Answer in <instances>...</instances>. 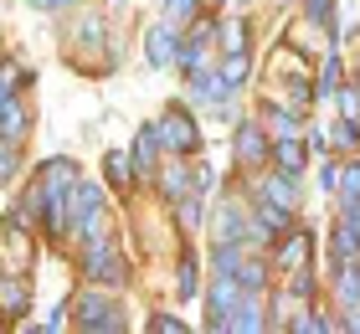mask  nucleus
<instances>
[{"label": "nucleus", "mask_w": 360, "mask_h": 334, "mask_svg": "<svg viewBox=\"0 0 360 334\" xmlns=\"http://www.w3.org/2000/svg\"><path fill=\"white\" fill-rule=\"evenodd\" d=\"M330 144L335 149H355L360 144V119H355V113H340V119L330 124Z\"/></svg>", "instance_id": "393cba45"}, {"label": "nucleus", "mask_w": 360, "mask_h": 334, "mask_svg": "<svg viewBox=\"0 0 360 334\" xmlns=\"http://www.w3.org/2000/svg\"><path fill=\"white\" fill-rule=\"evenodd\" d=\"M195 293H201V267H195V252H180V262H175V298L191 304Z\"/></svg>", "instance_id": "aec40b11"}, {"label": "nucleus", "mask_w": 360, "mask_h": 334, "mask_svg": "<svg viewBox=\"0 0 360 334\" xmlns=\"http://www.w3.org/2000/svg\"><path fill=\"white\" fill-rule=\"evenodd\" d=\"M237 298H242V288H237V278L232 273H217L211 278V288H206V329H232V309H237Z\"/></svg>", "instance_id": "0eeeda50"}, {"label": "nucleus", "mask_w": 360, "mask_h": 334, "mask_svg": "<svg viewBox=\"0 0 360 334\" xmlns=\"http://www.w3.org/2000/svg\"><path fill=\"white\" fill-rule=\"evenodd\" d=\"M144 329H155V334H180V329H191V324L180 319V314H155V319L144 324Z\"/></svg>", "instance_id": "473e14b6"}, {"label": "nucleus", "mask_w": 360, "mask_h": 334, "mask_svg": "<svg viewBox=\"0 0 360 334\" xmlns=\"http://www.w3.org/2000/svg\"><path fill=\"white\" fill-rule=\"evenodd\" d=\"M340 200H360V160H345L340 165Z\"/></svg>", "instance_id": "c756f323"}, {"label": "nucleus", "mask_w": 360, "mask_h": 334, "mask_svg": "<svg viewBox=\"0 0 360 334\" xmlns=\"http://www.w3.org/2000/svg\"><path fill=\"white\" fill-rule=\"evenodd\" d=\"M309 242H314V237H309V231L288 226L283 237L273 242V267H283V273H293V267H299V262H309Z\"/></svg>", "instance_id": "f8f14e48"}, {"label": "nucleus", "mask_w": 360, "mask_h": 334, "mask_svg": "<svg viewBox=\"0 0 360 334\" xmlns=\"http://www.w3.org/2000/svg\"><path fill=\"white\" fill-rule=\"evenodd\" d=\"M268 134L273 139H304L309 124H304V108H293V103H268Z\"/></svg>", "instance_id": "4468645a"}, {"label": "nucleus", "mask_w": 360, "mask_h": 334, "mask_svg": "<svg viewBox=\"0 0 360 334\" xmlns=\"http://www.w3.org/2000/svg\"><path fill=\"white\" fill-rule=\"evenodd\" d=\"M37 180H41V231L52 242H68L72 237V191L83 175H77L72 160H46Z\"/></svg>", "instance_id": "f257e3e1"}, {"label": "nucleus", "mask_w": 360, "mask_h": 334, "mask_svg": "<svg viewBox=\"0 0 360 334\" xmlns=\"http://www.w3.org/2000/svg\"><path fill=\"white\" fill-rule=\"evenodd\" d=\"M304 21L309 26H324V31H330V37H335V0H304Z\"/></svg>", "instance_id": "a878e982"}, {"label": "nucleus", "mask_w": 360, "mask_h": 334, "mask_svg": "<svg viewBox=\"0 0 360 334\" xmlns=\"http://www.w3.org/2000/svg\"><path fill=\"white\" fill-rule=\"evenodd\" d=\"M330 278H335V298H340V309H360V257L330 267Z\"/></svg>", "instance_id": "dca6fc26"}, {"label": "nucleus", "mask_w": 360, "mask_h": 334, "mask_svg": "<svg viewBox=\"0 0 360 334\" xmlns=\"http://www.w3.org/2000/svg\"><path fill=\"white\" fill-rule=\"evenodd\" d=\"M314 82H309V72H293V82H288V98H283V103H293V108H309V103H314Z\"/></svg>", "instance_id": "c85d7f7f"}, {"label": "nucleus", "mask_w": 360, "mask_h": 334, "mask_svg": "<svg viewBox=\"0 0 360 334\" xmlns=\"http://www.w3.org/2000/svg\"><path fill=\"white\" fill-rule=\"evenodd\" d=\"M309 149H314V155L324 160V155H330V134H319V129H314V134H309Z\"/></svg>", "instance_id": "c9c22d12"}, {"label": "nucleus", "mask_w": 360, "mask_h": 334, "mask_svg": "<svg viewBox=\"0 0 360 334\" xmlns=\"http://www.w3.org/2000/svg\"><path fill=\"white\" fill-rule=\"evenodd\" d=\"M288 329H299V334H335L340 329V319H335V314H324V309H299V319H293Z\"/></svg>", "instance_id": "4be33fe9"}, {"label": "nucleus", "mask_w": 360, "mask_h": 334, "mask_svg": "<svg viewBox=\"0 0 360 334\" xmlns=\"http://www.w3.org/2000/svg\"><path fill=\"white\" fill-rule=\"evenodd\" d=\"M160 160H165V144H160L155 124H144V129L134 134V144H129V165H134V180H139V186H150V180H155Z\"/></svg>", "instance_id": "1a4fd4ad"}, {"label": "nucleus", "mask_w": 360, "mask_h": 334, "mask_svg": "<svg viewBox=\"0 0 360 334\" xmlns=\"http://www.w3.org/2000/svg\"><path fill=\"white\" fill-rule=\"evenodd\" d=\"M360 257V226H350V221H335V231H330V267H340V262H355Z\"/></svg>", "instance_id": "a211bd4d"}, {"label": "nucleus", "mask_w": 360, "mask_h": 334, "mask_svg": "<svg viewBox=\"0 0 360 334\" xmlns=\"http://www.w3.org/2000/svg\"><path fill=\"white\" fill-rule=\"evenodd\" d=\"M103 170H108V180H113L119 191L139 186V180H134V165H129V155H103Z\"/></svg>", "instance_id": "bb28decb"}, {"label": "nucleus", "mask_w": 360, "mask_h": 334, "mask_svg": "<svg viewBox=\"0 0 360 334\" xmlns=\"http://www.w3.org/2000/svg\"><path fill=\"white\" fill-rule=\"evenodd\" d=\"M15 165H21V144L0 139V180H11V175H15Z\"/></svg>", "instance_id": "2f4dec72"}, {"label": "nucleus", "mask_w": 360, "mask_h": 334, "mask_svg": "<svg viewBox=\"0 0 360 334\" xmlns=\"http://www.w3.org/2000/svg\"><path fill=\"white\" fill-rule=\"evenodd\" d=\"M72 324L77 329H103V334H119V329H129V319H124V304L113 293H103L93 283V288H77V298H72Z\"/></svg>", "instance_id": "f03ea898"}, {"label": "nucleus", "mask_w": 360, "mask_h": 334, "mask_svg": "<svg viewBox=\"0 0 360 334\" xmlns=\"http://www.w3.org/2000/svg\"><path fill=\"white\" fill-rule=\"evenodd\" d=\"M26 82H31V72H26V67L0 62V103H6V98H15V88H26Z\"/></svg>", "instance_id": "cd10ccee"}, {"label": "nucleus", "mask_w": 360, "mask_h": 334, "mask_svg": "<svg viewBox=\"0 0 360 334\" xmlns=\"http://www.w3.org/2000/svg\"><path fill=\"white\" fill-rule=\"evenodd\" d=\"M26 6H31V11H72L77 0H26Z\"/></svg>", "instance_id": "72a5a7b5"}, {"label": "nucleus", "mask_w": 360, "mask_h": 334, "mask_svg": "<svg viewBox=\"0 0 360 334\" xmlns=\"http://www.w3.org/2000/svg\"><path fill=\"white\" fill-rule=\"evenodd\" d=\"M155 134L165 144V155H195L201 149V124H195L191 108H165L155 119Z\"/></svg>", "instance_id": "20e7f679"}, {"label": "nucleus", "mask_w": 360, "mask_h": 334, "mask_svg": "<svg viewBox=\"0 0 360 334\" xmlns=\"http://www.w3.org/2000/svg\"><path fill=\"white\" fill-rule=\"evenodd\" d=\"M201 11H206V0H165V6H160V21H170V26H191Z\"/></svg>", "instance_id": "b1692460"}, {"label": "nucleus", "mask_w": 360, "mask_h": 334, "mask_svg": "<svg viewBox=\"0 0 360 334\" xmlns=\"http://www.w3.org/2000/svg\"><path fill=\"white\" fill-rule=\"evenodd\" d=\"M26 129H31V108L21 103V98H6V103H0V139L21 144Z\"/></svg>", "instance_id": "f3484780"}, {"label": "nucleus", "mask_w": 360, "mask_h": 334, "mask_svg": "<svg viewBox=\"0 0 360 334\" xmlns=\"http://www.w3.org/2000/svg\"><path fill=\"white\" fill-rule=\"evenodd\" d=\"M175 52H180V26L170 21H155L150 26V37H144V57H150V67H175Z\"/></svg>", "instance_id": "9b49d317"}, {"label": "nucleus", "mask_w": 360, "mask_h": 334, "mask_svg": "<svg viewBox=\"0 0 360 334\" xmlns=\"http://www.w3.org/2000/svg\"><path fill=\"white\" fill-rule=\"evenodd\" d=\"M232 329H237V334L268 329V293H242L237 309H232Z\"/></svg>", "instance_id": "ddd939ff"}, {"label": "nucleus", "mask_w": 360, "mask_h": 334, "mask_svg": "<svg viewBox=\"0 0 360 334\" xmlns=\"http://www.w3.org/2000/svg\"><path fill=\"white\" fill-rule=\"evenodd\" d=\"M268 160H273V170H283V175H299V180H304L309 149H304V139H273V149H268Z\"/></svg>", "instance_id": "2eb2a0df"}, {"label": "nucleus", "mask_w": 360, "mask_h": 334, "mask_svg": "<svg viewBox=\"0 0 360 334\" xmlns=\"http://www.w3.org/2000/svg\"><path fill=\"white\" fill-rule=\"evenodd\" d=\"M77 262H83V278L88 283H103V288H124V283H129V257L119 252V242H108V237L83 242Z\"/></svg>", "instance_id": "7ed1b4c3"}, {"label": "nucleus", "mask_w": 360, "mask_h": 334, "mask_svg": "<svg viewBox=\"0 0 360 334\" xmlns=\"http://www.w3.org/2000/svg\"><path fill=\"white\" fill-rule=\"evenodd\" d=\"M252 195H263V200H273V206H283V211H293L299 216V175H283V170H273V165H263L257 170V186H252Z\"/></svg>", "instance_id": "6e6552de"}, {"label": "nucleus", "mask_w": 360, "mask_h": 334, "mask_svg": "<svg viewBox=\"0 0 360 334\" xmlns=\"http://www.w3.org/2000/svg\"><path fill=\"white\" fill-rule=\"evenodd\" d=\"M340 329H345V334H360V309H340Z\"/></svg>", "instance_id": "f704fd0d"}, {"label": "nucleus", "mask_w": 360, "mask_h": 334, "mask_svg": "<svg viewBox=\"0 0 360 334\" xmlns=\"http://www.w3.org/2000/svg\"><path fill=\"white\" fill-rule=\"evenodd\" d=\"M340 82H345V62H340V46H330V57H324V72H319V82H314V93H319V98H335Z\"/></svg>", "instance_id": "5701e85b"}, {"label": "nucleus", "mask_w": 360, "mask_h": 334, "mask_svg": "<svg viewBox=\"0 0 360 334\" xmlns=\"http://www.w3.org/2000/svg\"><path fill=\"white\" fill-rule=\"evenodd\" d=\"M93 237H103V191L93 180H77V191H72V242L83 247Z\"/></svg>", "instance_id": "39448f33"}, {"label": "nucleus", "mask_w": 360, "mask_h": 334, "mask_svg": "<svg viewBox=\"0 0 360 334\" xmlns=\"http://www.w3.org/2000/svg\"><path fill=\"white\" fill-rule=\"evenodd\" d=\"M350 88H355V98H360V72H355V82H350Z\"/></svg>", "instance_id": "e433bc0d"}, {"label": "nucleus", "mask_w": 360, "mask_h": 334, "mask_svg": "<svg viewBox=\"0 0 360 334\" xmlns=\"http://www.w3.org/2000/svg\"><path fill=\"white\" fill-rule=\"evenodd\" d=\"M155 186H160V195H165V200H180V195H191V191H195V175H191L186 155H165V160H160V170H155Z\"/></svg>", "instance_id": "9d476101"}, {"label": "nucleus", "mask_w": 360, "mask_h": 334, "mask_svg": "<svg viewBox=\"0 0 360 334\" xmlns=\"http://www.w3.org/2000/svg\"><path fill=\"white\" fill-rule=\"evenodd\" d=\"M217 67H221V77L232 82L237 93L252 82V57H248V52H226V57H217Z\"/></svg>", "instance_id": "412c9836"}, {"label": "nucleus", "mask_w": 360, "mask_h": 334, "mask_svg": "<svg viewBox=\"0 0 360 334\" xmlns=\"http://www.w3.org/2000/svg\"><path fill=\"white\" fill-rule=\"evenodd\" d=\"M221 46H226V52H248V21H226L221 26Z\"/></svg>", "instance_id": "7c9ffc66"}, {"label": "nucleus", "mask_w": 360, "mask_h": 334, "mask_svg": "<svg viewBox=\"0 0 360 334\" xmlns=\"http://www.w3.org/2000/svg\"><path fill=\"white\" fill-rule=\"evenodd\" d=\"M26 309H31L26 278H0V314H6V319H21Z\"/></svg>", "instance_id": "6ab92c4d"}, {"label": "nucleus", "mask_w": 360, "mask_h": 334, "mask_svg": "<svg viewBox=\"0 0 360 334\" xmlns=\"http://www.w3.org/2000/svg\"><path fill=\"white\" fill-rule=\"evenodd\" d=\"M268 149H273V134L263 119H237V165L242 170H263L268 165Z\"/></svg>", "instance_id": "423d86ee"}]
</instances>
